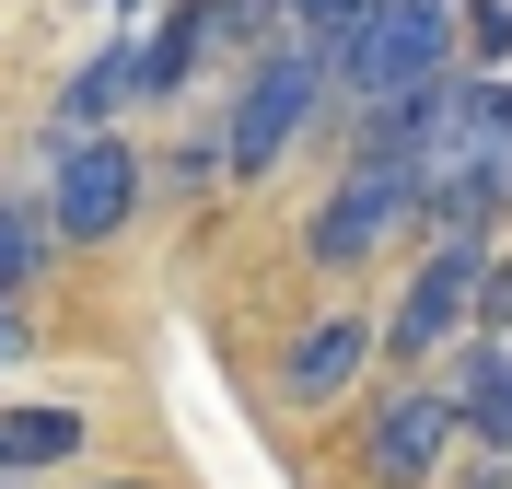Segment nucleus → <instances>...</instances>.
<instances>
[{
    "label": "nucleus",
    "mask_w": 512,
    "mask_h": 489,
    "mask_svg": "<svg viewBox=\"0 0 512 489\" xmlns=\"http://www.w3.org/2000/svg\"><path fill=\"white\" fill-rule=\"evenodd\" d=\"M478 315H489V326H512V268H478Z\"/></svg>",
    "instance_id": "4468645a"
},
{
    "label": "nucleus",
    "mask_w": 512,
    "mask_h": 489,
    "mask_svg": "<svg viewBox=\"0 0 512 489\" xmlns=\"http://www.w3.org/2000/svg\"><path fill=\"white\" fill-rule=\"evenodd\" d=\"M454 420L478 431L489 455H512V338L489 326V350H466V373H454Z\"/></svg>",
    "instance_id": "6e6552de"
},
{
    "label": "nucleus",
    "mask_w": 512,
    "mask_h": 489,
    "mask_svg": "<svg viewBox=\"0 0 512 489\" xmlns=\"http://www.w3.org/2000/svg\"><path fill=\"white\" fill-rule=\"evenodd\" d=\"M128 94H140V59H128V47H105V59L82 70V82H70V105H59V129H105V117H117Z\"/></svg>",
    "instance_id": "9b49d317"
},
{
    "label": "nucleus",
    "mask_w": 512,
    "mask_h": 489,
    "mask_svg": "<svg viewBox=\"0 0 512 489\" xmlns=\"http://www.w3.org/2000/svg\"><path fill=\"white\" fill-rule=\"evenodd\" d=\"M128 210H140V163H128L117 140L70 129V163H59V210H47V233H70V245H94V233H117Z\"/></svg>",
    "instance_id": "39448f33"
},
{
    "label": "nucleus",
    "mask_w": 512,
    "mask_h": 489,
    "mask_svg": "<svg viewBox=\"0 0 512 489\" xmlns=\"http://www.w3.org/2000/svg\"><path fill=\"white\" fill-rule=\"evenodd\" d=\"M0 361H12V326H0Z\"/></svg>",
    "instance_id": "dca6fc26"
},
{
    "label": "nucleus",
    "mask_w": 512,
    "mask_h": 489,
    "mask_svg": "<svg viewBox=\"0 0 512 489\" xmlns=\"http://www.w3.org/2000/svg\"><path fill=\"white\" fill-rule=\"evenodd\" d=\"M478 268H489V245H478V233H443V257H431V268H419V280H408V303H396V350H443V338H454V326H466V315H478Z\"/></svg>",
    "instance_id": "423d86ee"
},
{
    "label": "nucleus",
    "mask_w": 512,
    "mask_h": 489,
    "mask_svg": "<svg viewBox=\"0 0 512 489\" xmlns=\"http://www.w3.org/2000/svg\"><path fill=\"white\" fill-rule=\"evenodd\" d=\"M222 24V0H175V24L152 35V47H140V94H175V82H187V59H198V35Z\"/></svg>",
    "instance_id": "9d476101"
},
{
    "label": "nucleus",
    "mask_w": 512,
    "mask_h": 489,
    "mask_svg": "<svg viewBox=\"0 0 512 489\" xmlns=\"http://www.w3.org/2000/svg\"><path fill=\"white\" fill-rule=\"evenodd\" d=\"M315 94H326V59L315 47H303V35H291V47H268V59H256V82H245V105H233V175H268V163H280V140L303 129V117H315Z\"/></svg>",
    "instance_id": "f03ea898"
},
{
    "label": "nucleus",
    "mask_w": 512,
    "mask_h": 489,
    "mask_svg": "<svg viewBox=\"0 0 512 489\" xmlns=\"http://www.w3.org/2000/svg\"><path fill=\"white\" fill-rule=\"evenodd\" d=\"M35 257H47V210H0V303L35 280Z\"/></svg>",
    "instance_id": "f8f14e48"
},
{
    "label": "nucleus",
    "mask_w": 512,
    "mask_h": 489,
    "mask_svg": "<svg viewBox=\"0 0 512 489\" xmlns=\"http://www.w3.org/2000/svg\"><path fill=\"white\" fill-rule=\"evenodd\" d=\"M361 361H373V326H350V315H326V326H303V338H291V361H280V385L303 396V408H315V396H338V385H350Z\"/></svg>",
    "instance_id": "0eeeda50"
},
{
    "label": "nucleus",
    "mask_w": 512,
    "mask_h": 489,
    "mask_svg": "<svg viewBox=\"0 0 512 489\" xmlns=\"http://www.w3.org/2000/svg\"><path fill=\"white\" fill-rule=\"evenodd\" d=\"M443 59H454V0H361L350 35L326 47V82H350L361 105H384L408 82H431Z\"/></svg>",
    "instance_id": "f257e3e1"
},
{
    "label": "nucleus",
    "mask_w": 512,
    "mask_h": 489,
    "mask_svg": "<svg viewBox=\"0 0 512 489\" xmlns=\"http://www.w3.org/2000/svg\"><path fill=\"white\" fill-rule=\"evenodd\" d=\"M59 455H82V420H70V408H0V478L59 466Z\"/></svg>",
    "instance_id": "1a4fd4ad"
},
{
    "label": "nucleus",
    "mask_w": 512,
    "mask_h": 489,
    "mask_svg": "<svg viewBox=\"0 0 512 489\" xmlns=\"http://www.w3.org/2000/svg\"><path fill=\"white\" fill-rule=\"evenodd\" d=\"M443 443H454V396H431V385H396L361 420V478H384V489H419V478H443Z\"/></svg>",
    "instance_id": "20e7f679"
},
{
    "label": "nucleus",
    "mask_w": 512,
    "mask_h": 489,
    "mask_svg": "<svg viewBox=\"0 0 512 489\" xmlns=\"http://www.w3.org/2000/svg\"><path fill=\"white\" fill-rule=\"evenodd\" d=\"M408 210H419V163H408V152H361V163H350V187L315 210V257H326V268L373 257V245L408 222Z\"/></svg>",
    "instance_id": "7ed1b4c3"
},
{
    "label": "nucleus",
    "mask_w": 512,
    "mask_h": 489,
    "mask_svg": "<svg viewBox=\"0 0 512 489\" xmlns=\"http://www.w3.org/2000/svg\"><path fill=\"white\" fill-rule=\"evenodd\" d=\"M466 489H512V466H501V455H489V466H466Z\"/></svg>",
    "instance_id": "2eb2a0df"
},
{
    "label": "nucleus",
    "mask_w": 512,
    "mask_h": 489,
    "mask_svg": "<svg viewBox=\"0 0 512 489\" xmlns=\"http://www.w3.org/2000/svg\"><path fill=\"white\" fill-rule=\"evenodd\" d=\"M291 12H303V47H315V59H326V47L350 35V12H361V0H291Z\"/></svg>",
    "instance_id": "ddd939ff"
}]
</instances>
